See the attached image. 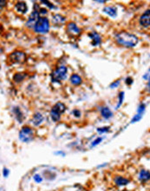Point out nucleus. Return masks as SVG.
<instances>
[{
	"label": "nucleus",
	"mask_w": 150,
	"mask_h": 191,
	"mask_svg": "<svg viewBox=\"0 0 150 191\" xmlns=\"http://www.w3.org/2000/svg\"><path fill=\"white\" fill-rule=\"evenodd\" d=\"M103 140V138L101 137H97L96 140H94L92 143H91V147H96L97 146L98 144H100V143H102V141Z\"/></svg>",
	"instance_id": "nucleus-25"
},
{
	"label": "nucleus",
	"mask_w": 150,
	"mask_h": 191,
	"mask_svg": "<svg viewBox=\"0 0 150 191\" xmlns=\"http://www.w3.org/2000/svg\"><path fill=\"white\" fill-rule=\"evenodd\" d=\"M65 110H66V106L64 103H63L61 102H56L50 110V117H51L52 121L55 123L59 122L61 120L62 114L64 113Z\"/></svg>",
	"instance_id": "nucleus-4"
},
{
	"label": "nucleus",
	"mask_w": 150,
	"mask_h": 191,
	"mask_svg": "<svg viewBox=\"0 0 150 191\" xmlns=\"http://www.w3.org/2000/svg\"><path fill=\"white\" fill-rule=\"evenodd\" d=\"M89 36L91 39V44L93 46H98L102 43V37L100 34H98L96 31H91L89 33Z\"/></svg>",
	"instance_id": "nucleus-10"
},
{
	"label": "nucleus",
	"mask_w": 150,
	"mask_h": 191,
	"mask_svg": "<svg viewBox=\"0 0 150 191\" xmlns=\"http://www.w3.org/2000/svg\"><path fill=\"white\" fill-rule=\"evenodd\" d=\"M44 121V116H43L42 113L40 112H36V113L33 115L32 116V119H31V123H33V125L38 127L42 124Z\"/></svg>",
	"instance_id": "nucleus-12"
},
{
	"label": "nucleus",
	"mask_w": 150,
	"mask_h": 191,
	"mask_svg": "<svg viewBox=\"0 0 150 191\" xmlns=\"http://www.w3.org/2000/svg\"><path fill=\"white\" fill-rule=\"evenodd\" d=\"M103 12L106 13L110 18H116L117 17V9L114 6H106L103 8Z\"/></svg>",
	"instance_id": "nucleus-14"
},
{
	"label": "nucleus",
	"mask_w": 150,
	"mask_h": 191,
	"mask_svg": "<svg viewBox=\"0 0 150 191\" xmlns=\"http://www.w3.org/2000/svg\"><path fill=\"white\" fill-rule=\"evenodd\" d=\"M41 3L43 4V5H45L46 6H48L49 9H54L55 6L53 5V4H51V2H49V1H46V0H43L41 1Z\"/></svg>",
	"instance_id": "nucleus-28"
},
{
	"label": "nucleus",
	"mask_w": 150,
	"mask_h": 191,
	"mask_svg": "<svg viewBox=\"0 0 150 191\" xmlns=\"http://www.w3.org/2000/svg\"><path fill=\"white\" fill-rule=\"evenodd\" d=\"M120 83H121V80L120 79H118V80H116V81H114V82H113L112 84H110V88L111 89H115V88H117L119 85H120Z\"/></svg>",
	"instance_id": "nucleus-27"
},
{
	"label": "nucleus",
	"mask_w": 150,
	"mask_h": 191,
	"mask_svg": "<svg viewBox=\"0 0 150 191\" xmlns=\"http://www.w3.org/2000/svg\"><path fill=\"white\" fill-rule=\"evenodd\" d=\"M64 22H65V18L63 17L62 15L56 14V15H54L52 17V23L55 25H60V24H63Z\"/></svg>",
	"instance_id": "nucleus-20"
},
{
	"label": "nucleus",
	"mask_w": 150,
	"mask_h": 191,
	"mask_svg": "<svg viewBox=\"0 0 150 191\" xmlns=\"http://www.w3.org/2000/svg\"><path fill=\"white\" fill-rule=\"evenodd\" d=\"M145 110H146V104L145 103H141L139 105L138 109H137V113L136 114L143 116V114L145 113Z\"/></svg>",
	"instance_id": "nucleus-22"
},
{
	"label": "nucleus",
	"mask_w": 150,
	"mask_h": 191,
	"mask_svg": "<svg viewBox=\"0 0 150 191\" xmlns=\"http://www.w3.org/2000/svg\"><path fill=\"white\" fill-rule=\"evenodd\" d=\"M27 77V74L25 72H18L13 76V81L17 84H19L23 82L24 79Z\"/></svg>",
	"instance_id": "nucleus-17"
},
{
	"label": "nucleus",
	"mask_w": 150,
	"mask_h": 191,
	"mask_svg": "<svg viewBox=\"0 0 150 191\" xmlns=\"http://www.w3.org/2000/svg\"><path fill=\"white\" fill-rule=\"evenodd\" d=\"M67 74H68V69L65 65L59 66L57 69L52 71L50 74L51 81L53 83L60 84L62 81H64L67 78Z\"/></svg>",
	"instance_id": "nucleus-2"
},
{
	"label": "nucleus",
	"mask_w": 150,
	"mask_h": 191,
	"mask_svg": "<svg viewBox=\"0 0 150 191\" xmlns=\"http://www.w3.org/2000/svg\"><path fill=\"white\" fill-rule=\"evenodd\" d=\"M142 118V116L141 115H139V114H136L135 115V116L133 117L132 120H131V123H135L137 122H140Z\"/></svg>",
	"instance_id": "nucleus-24"
},
{
	"label": "nucleus",
	"mask_w": 150,
	"mask_h": 191,
	"mask_svg": "<svg viewBox=\"0 0 150 191\" xmlns=\"http://www.w3.org/2000/svg\"><path fill=\"white\" fill-rule=\"evenodd\" d=\"M138 178L141 182H148L150 178L149 171L147 170V169H141V170L140 171V173H139Z\"/></svg>",
	"instance_id": "nucleus-15"
},
{
	"label": "nucleus",
	"mask_w": 150,
	"mask_h": 191,
	"mask_svg": "<svg viewBox=\"0 0 150 191\" xmlns=\"http://www.w3.org/2000/svg\"><path fill=\"white\" fill-rule=\"evenodd\" d=\"M96 3H105V2H106V1H98V0H97V1H96Z\"/></svg>",
	"instance_id": "nucleus-36"
},
{
	"label": "nucleus",
	"mask_w": 150,
	"mask_h": 191,
	"mask_svg": "<svg viewBox=\"0 0 150 191\" xmlns=\"http://www.w3.org/2000/svg\"><path fill=\"white\" fill-rule=\"evenodd\" d=\"M72 114L74 115V116H76V117H77V118H79V117L81 116V111H80L79 109H77L73 110Z\"/></svg>",
	"instance_id": "nucleus-30"
},
{
	"label": "nucleus",
	"mask_w": 150,
	"mask_h": 191,
	"mask_svg": "<svg viewBox=\"0 0 150 191\" xmlns=\"http://www.w3.org/2000/svg\"><path fill=\"white\" fill-rule=\"evenodd\" d=\"M27 60V56L24 51L16 50L8 56V61L11 64H22Z\"/></svg>",
	"instance_id": "nucleus-3"
},
{
	"label": "nucleus",
	"mask_w": 150,
	"mask_h": 191,
	"mask_svg": "<svg viewBox=\"0 0 150 191\" xmlns=\"http://www.w3.org/2000/svg\"><path fill=\"white\" fill-rule=\"evenodd\" d=\"M15 10L19 14L24 15V14H25L26 12H28V6L26 5V3L24 2V1H18L15 5Z\"/></svg>",
	"instance_id": "nucleus-11"
},
{
	"label": "nucleus",
	"mask_w": 150,
	"mask_h": 191,
	"mask_svg": "<svg viewBox=\"0 0 150 191\" xmlns=\"http://www.w3.org/2000/svg\"><path fill=\"white\" fill-rule=\"evenodd\" d=\"M55 155H62L63 156H64V155H65V153L63 152V151H56V152H55Z\"/></svg>",
	"instance_id": "nucleus-35"
},
{
	"label": "nucleus",
	"mask_w": 150,
	"mask_h": 191,
	"mask_svg": "<svg viewBox=\"0 0 150 191\" xmlns=\"http://www.w3.org/2000/svg\"><path fill=\"white\" fill-rule=\"evenodd\" d=\"M19 140L21 142L28 143L31 142L34 138V130L30 126H23L21 130L19 131Z\"/></svg>",
	"instance_id": "nucleus-6"
},
{
	"label": "nucleus",
	"mask_w": 150,
	"mask_h": 191,
	"mask_svg": "<svg viewBox=\"0 0 150 191\" xmlns=\"http://www.w3.org/2000/svg\"><path fill=\"white\" fill-rule=\"evenodd\" d=\"M13 113L15 115V118L18 120L19 123H22L24 120V114L21 111L19 107H14L13 108Z\"/></svg>",
	"instance_id": "nucleus-19"
},
{
	"label": "nucleus",
	"mask_w": 150,
	"mask_h": 191,
	"mask_svg": "<svg viewBox=\"0 0 150 191\" xmlns=\"http://www.w3.org/2000/svg\"><path fill=\"white\" fill-rule=\"evenodd\" d=\"M124 96H125V94H124V91H121L118 95V103L115 107V109H118L121 106V104L123 103V100H124Z\"/></svg>",
	"instance_id": "nucleus-21"
},
{
	"label": "nucleus",
	"mask_w": 150,
	"mask_h": 191,
	"mask_svg": "<svg viewBox=\"0 0 150 191\" xmlns=\"http://www.w3.org/2000/svg\"><path fill=\"white\" fill-rule=\"evenodd\" d=\"M35 32L39 34H46L49 30V20L45 17H40L33 27Z\"/></svg>",
	"instance_id": "nucleus-5"
},
{
	"label": "nucleus",
	"mask_w": 150,
	"mask_h": 191,
	"mask_svg": "<svg viewBox=\"0 0 150 191\" xmlns=\"http://www.w3.org/2000/svg\"><path fill=\"white\" fill-rule=\"evenodd\" d=\"M2 52H3V50H2V49H1V47H0V53H2Z\"/></svg>",
	"instance_id": "nucleus-37"
},
{
	"label": "nucleus",
	"mask_w": 150,
	"mask_h": 191,
	"mask_svg": "<svg viewBox=\"0 0 150 191\" xmlns=\"http://www.w3.org/2000/svg\"><path fill=\"white\" fill-rule=\"evenodd\" d=\"M143 78H144V79H146V80H148V82H149V71H148V73H147V74H145Z\"/></svg>",
	"instance_id": "nucleus-34"
},
{
	"label": "nucleus",
	"mask_w": 150,
	"mask_h": 191,
	"mask_svg": "<svg viewBox=\"0 0 150 191\" xmlns=\"http://www.w3.org/2000/svg\"><path fill=\"white\" fill-rule=\"evenodd\" d=\"M125 83H126V84H128V86H130V85H132L133 83H134V80H133L132 78L128 77V78H127L126 79H125Z\"/></svg>",
	"instance_id": "nucleus-31"
},
{
	"label": "nucleus",
	"mask_w": 150,
	"mask_h": 191,
	"mask_svg": "<svg viewBox=\"0 0 150 191\" xmlns=\"http://www.w3.org/2000/svg\"><path fill=\"white\" fill-rule=\"evenodd\" d=\"M114 40L121 46L126 48L135 47L139 43V38L135 35L126 30H121L114 36Z\"/></svg>",
	"instance_id": "nucleus-1"
},
{
	"label": "nucleus",
	"mask_w": 150,
	"mask_h": 191,
	"mask_svg": "<svg viewBox=\"0 0 150 191\" xmlns=\"http://www.w3.org/2000/svg\"><path fill=\"white\" fill-rule=\"evenodd\" d=\"M140 24L144 28H149L150 26V12L147 10L146 12L140 17Z\"/></svg>",
	"instance_id": "nucleus-9"
},
{
	"label": "nucleus",
	"mask_w": 150,
	"mask_h": 191,
	"mask_svg": "<svg viewBox=\"0 0 150 191\" xmlns=\"http://www.w3.org/2000/svg\"><path fill=\"white\" fill-rule=\"evenodd\" d=\"M9 175H10V170H9L8 168H5L3 169V175H4L5 178H7V177L9 176Z\"/></svg>",
	"instance_id": "nucleus-32"
},
{
	"label": "nucleus",
	"mask_w": 150,
	"mask_h": 191,
	"mask_svg": "<svg viewBox=\"0 0 150 191\" xmlns=\"http://www.w3.org/2000/svg\"><path fill=\"white\" fill-rule=\"evenodd\" d=\"M66 31L69 36L74 37V38L79 36L81 35V33H82V30L74 22H70L69 24H67Z\"/></svg>",
	"instance_id": "nucleus-7"
},
{
	"label": "nucleus",
	"mask_w": 150,
	"mask_h": 191,
	"mask_svg": "<svg viewBox=\"0 0 150 191\" xmlns=\"http://www.w3.org/2000/svg\"><path fill=\"white\" fill-rule=\"evenodd\" d=\"M40 18V15L37 11H33V12L30 13V17H29V19L27 20L26 22V26L29 27V28H33L35 26V24L37 22L38 18Z\"/></svg>",
	"instance_id": "nucleus-8"
},
{
	"label": "nucleus",
	"mask_w": 150,
	"mask_h": 191,
	"mask_svg": "<svg viewBox=\"0 0 150 191\" xmlns=\"http://www.w3.org/2000/svg\"><path fill=\"white\" fill-rule=\"evenodd\" d=\"M114 184H115L116 186H118V187H123V186H126V185H128L129 182H130V181L128 179V178H125V177L121 176V175H117V176H115L114 179Z\"/></svg>",
	"instance_id": "nucleus-13"
},
{
	"label": "nucleus",
	"mask_w": 150,
	"mask_h": 191,
	"mask_svg": "<svg viewBox=\"0 0 150 191\" xmlns=\"http://www.w3.org/2000/svg\"><path fill=\"white\" fill-rule=\"evenodd\" d=\"M38 13H39V15H43V17H44L48 13V11L45 8H40L38 11Z\"/></svg>",
	"instance_id": "nucleus-29"
},
{
	"label": "nucleus",
	"mask_w": 150,
	"mask_h": 191,
	"mask_svg": "<svg viewBox=\"0 0 150 191\" xmlns=\"http://www.w3.org/2000/svg\"><path fill=\"white\" fill-rule=\"evenodd\" d=\"M109 129L110 127L109 126H104V127H101V128H97L96 131L100 134H104V133H107L109 131Z\"/></svg>",
	"instance_id": "nucleus-23"
},
{
	"label": "nucleus",
	"mask_w": 150,
	"mask_h": 191,
	"mask_svg": "<svg viewBox=\"0 0 150 191\" xmlns=\"http://www.w3.org/2000/svg\"><path fill=\"white\" fill-rule=\"evenodd\" d=\"M33 179L34 181L36 182V183H41L43 182V177L39 175V174H36V175H34V176H33Z\"/></svg>",
	"instance_id": "nucleus-26"
},
{
	"label": "nucleus",
	"mask_w": 150,
	"mask_h": 191,
	"mask_svg": "<svg viewBox=\"0 0 150 191\" xmlns=\"http://www.w3.org/2000/svg\"><path fill=\"white\" fill-rule=\"evenodd\" d=\"M7 5V1H4V0H0V11L3 10L5 6Z\"/></svg>",
	"instance_id": "nucleus-33"
},
{
	"label": "nucleus",
	"mask_w": 150,
	"mask_h": 191,
	"mask_svg": "<svg viewBox=\"0 0 150 191\" xmlns=\"http://www.w3.org/2000/svg\"><path fill=\"white\" fill-rule=\"evenodd\" d=\"M70 81L75 86H79V85H81L82 83H83V79L77 74H73V75H71Z\"/></svg>",
	"instance_id": "nucleus-18"
},
{
	"label": "nucleus",
	"mask_w": 150,
	"mask_h": 191,
	"mask_svg": "<svg viewBox=\"0 0 150 191\" xmlns=\"http://www.w3.org/2000/svg\"><path fill=\"white\" fill-rule=\"evenodd\" d=\"M101 115L104 119H109L113 116V112L110 110V109L107 106L105 107H102L101 109Z\"/></svg>",
	"instance_id": "nucleus-16"
}]
</instances>
